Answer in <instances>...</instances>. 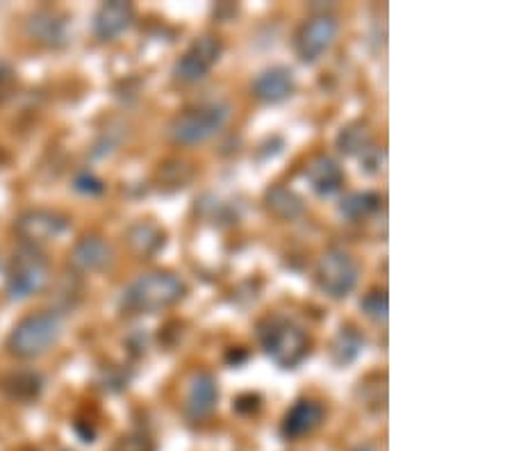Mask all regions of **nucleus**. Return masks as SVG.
<instances>
[{"instance_id": "20e7f679", "label": "nucleus", "mask_w": 512, "mask_h": 451, "mask_svg": "<svg viewBox=\"0 0 512 451\" xmlns=\"http://www.w3.org/2000/svg\"><path fill=\"white\" fill-rule=\"evenodd\" d=\"M48 278H51V267H48V260L41 249L21 244L19 251H14L10 262H7L5 290L10 299L23 301L44 290Z\"/></svg>"}, {"instance_id": "5701e85b", "label": "nucleus", "mask_w": 512, "mask_h": 451, "mask_svg": "<svg viewBox=\"0 0 512 451\" xmlns=\"http://www.w3.org/2000/svg\"><path fill=\"white\" fill-rule=\"evenodd\" d=\"M362 313H365L369 319H374L378 324L387 322V313H390V301H387V292L385 290H371L360 301Z\"/></svg>"}, {"instance_id": "7ed1b4c3", "label": "nucleus", "mask_w": 512, "mask_h": 451, "mask_svg": "<svg viewBox=\"0 0 512 451\" xmlns=\"http://www.w3.org/2000/svg\"><path fill=\"white\" fill-rule=\"evenodd\" d=\"M258 331L264 354L274 360L276 365L292 369L308 356L310 340L294 319L283 315H271L267 319H262Z\"/></svg>"}, {"instance_id": "dca6fc26", "label": "nucleus", "mask_w": 512, "mask_h": 451, "mask_svg": "<svg viewBox=\"0 0 512 451\" xmlns=\"http://www.w3.org/2000/svg\"><path fill=\"white\" fill-rule=\"evenodd\" d=\"M305 178L319 196H333L342 190L344 171L330 155H315L305 167Z\"/></svg>"}, {"instance_id": "bb28decb", "label": "nucleus", "mask_w": 512, "mask_h": 451, "mask_svg": "<svg viewBox=\"0 0 512 451\" xmlns=\"http://www.w3.org/2000/svg\"><path fill=\"white\" fill-rule=\"evenodd\" d=\"M353 451H378V449H374V447H358V449H353Z\"/></svg>"}, {"instance_id": "f03ea898", "label": "nucleus", "mask_w": 512, "mask_h": 451, "mask_svg": "<svg viewBox=\"0 0 512 451\" xmlns=\"http://www.w3.org/2000/svg\"><path fill=\"white\" fill-rule=\"evenodd\" d=\"M64 322L60 313L44 310V313H32L23 317L19 324L7 335L5 347L12 356L32 360L51 351L62 340Z\"/></svg>"}, {"instance_id": "423d86ee", "label": "nucleus", "mask_w": 512, "mask_h": 451, "mask_svg": "<svg viewBox=\"0 0 512 451\" xmlns=\"http://www.w3.org/2000/svg\"><path fill=\"white\" fill-rule=\"evenodd\" d=\"M360 269L349 253L342 249H328L317 262V285L330 299H344L358 285Z\"/></svg>"}, {"instance_id": "393cba45", "label": "nucleus", "mask_w": 512, "mask_h": 451, "mask_svg": "<svg viewBox=\"0 0 512 451\" xmlns=\"http://www.w3.org/2000/svg\"><path fill=\"white\" fill-rule=\"evenodd\" d=\"M73 187H76L78 192L89 194V196H98V194H103V190H105L103 180H98L94 174H80L76 178V185H73Z\"/></svg>"}, {"instance_id": "ddd939ff", "label": "nucleus", "mask_w": 512, "mask_h": 451, "mask_svg": "<svg viewBox=\"0 0 512 451\" xmlns=\"http://www.w3.org/2000/svg\"><path fill=\"white\" fill-rule=\"evenodd\" d=\"M132 21H135V10L130 3L123 0H112V3H103L94 14V35L103 41H112L126 32Z\"/></svg>"}, {"instance_id": "a878e982", "label": "nucleus", "mask_w": 512, "mask_h": 451, "mask_svg": "<svg viewBox=\"0 0 512 451\" xmlns=\"http://www.w3.org/2000/svg\"><path fill=\"white\" fill-rule=\"evenodd\" d=\"M362 162H365V171H369V174H378L383 167V151H378L371 146V149L367 153H362Z\"/></svg>"}, {"instance_id": "9b49d317", "label": "nucleus", "mask_w": 512, "mask_h": 451, "mask_svg": "<svg viewBox=\"0 0 512 451\" xmlns=\"http://www.w3.org/2000/svg\"><path fill=\"white\" fill-rule=\"evenodd\" d=\"M112 260V246L107 244L101 235H85L82 240L76 242V246H73L69 253L71 267L80 274L103 272V269L112 265Z\"/></svg>"}, {"instance_id": "4be33fe9", "label": "nucleus", "mask_w": 512, "mask_h": 451, "mask_svg": "<svg viewBox=\"0 0 512 451\" xmlns=\"http://www.w3.org/2000/svg\"><path fill=\"white\" fill-rule=\"evenodd\" d=\"M381 196L374 192H355L349 194L346 199L340 203V212L346 219H365L369 215H374L376 210H381Z\"/></svg>"}, {"instance_id": "f8f14e48", "label": "nucleus", "mask_w": 512, "mask_h": 451, "mask_svg": "<svg viewBox=\"0 0 512 451\" xmlns=\"http://www.w3.org/2000/svg\"><path fill=\"white\" fill-rule=\"evenodd\" d=\"M324 406L312 399H299L296 404L287 410L280 433L287 440H299L303 436H310L312 431L319 429L324 422Z\"/></svg>"}, {"instance_id": "aec40b11", "label": "nucleus", "mask_w": 512, "mask_h": 451, "mask_svg": "<svg viewBox=\"0 0 512 451\" xmlns=\"http://www.w3.org/2000/svg\"><path fill=\"white\" fill-rule=\"evenodd\" d=\"M44 381L35 372H16L3 381V390L16 401H32L39 397Z\"/></svg>"}, {"instance_id": "412c9836", "label": "nucleus", "mask_w": 512, "mask_h": 451, "mask_svg": "<svg viewBox=\"0 0 512 451\" xmlns=\"http://www.w3.org/2000/svg\"><path fill=\"white\" fill-rule=\"evenodd\" d=\"M337 146L346 155H362L371 149V130L362 121L349 123L337 135Z\"/></svg>"}, {"instance_id": "f3484780", "label": "nucleus", "mask_w": 512, "mask_h": 451, "mask_svg": "<svg viewBox=\"0 0 512 451\" xmlns=\"http://www.w3.org/2000/svg\"><path fill=\"white\" fill-rule=\"evenodd\" d=\"M264 205H267L271 215L283 221H292L296 217H301L305 210L301 196L283 185L269 187L267 194H264Z\"/></svg>"}, {"instance_id": "a211bd4d", "label": "nucleus", "mask_w": 512, "mask_h": 451, "mask_svg": "<svg viewBox=\"0 0 512 451\" xmlns=\"http://www.w3.org/2000/svg\"><path fill=\"white\" fill-rule=\"evenodd\" d=\"M128 244L135 256L151 258L164 246V233L160 226L153 224V221H139V224L130 226Z\"/></svg>"}, {"instance_id": "39448f33", "label": "nucleus", "mask_w": 512, "mask_h": 451, "mask_svg": "<svg viewBox=\"0 0 512 451\" xmlns=\"http://www.w3.org/2000/svg\"><path fill=\"white\" fill-rule=\"evenodd\" d=\"M230 119V105L224 101H210L194 105V108H187L180 112L176 119L171 121L169 135L176 144L183 146H194L203 144L212 139L221 128L226 126Z\"/></svg>"}, {"instance_id": "2eb2a0df", "label": "nucleus", "mask_w": 512, "mask_h": 451, "mask_svg": "<svg viewBox=\"0 0 512 451\" xmlns=\"http://www.w3.org/2000/svg\"><path fill=\"white\" fill-rule=\"evenodd\" d=\"M217 401H219V388H217V381L212 379V374H196L192 383H189V390H187V415L189 420L194 422H203L208 420V417L214 413V408H217Z\"/></svg>"}, {"instance_id": "4468645a", "label": "nucleus", "mask_w": 512, "mask_h": 451, "mask_svg": "<svg viewBox=\"0 0 512 451\" xmlns=\"http://www.w3.org/2000/svg\"><path fill=\"white\" fill-rule=\"evenodd\" d=\"M294 73L287 67H271L262 71L258 78L253 80V96L262 103L276 105L287 101L294 94Z\"/></svg>"}, {"instance_id": "f257e3e1", "label": "nucleus", "mask_w": 512, "mask_h": 451, "mask_svg": "<svg viewBox=\"0 0 512 451\" xmlns=\"http://www.w3.org/2000/svg\"><path fill=\"white\" fill-rule=\"evenodd\" d=\"M185 297V283L169 272H151L132 281L121 297V308L130 315H153L176 306Z\"/></svg>"}, {"instance_id": "6ab92c4d", "label": "nucleus", "mask_w": 512, "mask_h": 451, "mask_svg": "<svg viewBox=\"0 0 512 451\" xmlns=\"http://www.w3.org/2000/svg\"><path fill=\"white\" fill-rule=\"evenodd\" d=\"M362 344H365V340H362V335L358 333V328L342 326L340 333H337L335 340H333V349H330L335 365H342L344 367V365L353 363V360L360 356Z\"/></svg>"}, {"instance_id": "6e6552de", "label": "nucleus", "mask_w": 512, "mask_h": 451, "mask_svg": "<svg viewBox=\"0 0 512 451\" xmlns=\"http://www.w3.org/2000/svg\"><path fill=\"white\" fill-rule=\"evenodd\" d=\"M221 53H224V44H221L219 37L214 35L198 37L189 44L183 57L178 60L176 69H173V76H176L180 82H185V85L203 80L214 69V64L219 62Z\"/></svg>"}, {"instance_id": "0eeeda50", "label": "nucleus", "mask_w": 512, "mask_h": 451, "mask_svg": "<svg viewBox=\"0 0 512 451\" xmlns=\"http://www.w3.org/2000/svg\"><path fill=\"white\" fill-rule=\"evenodd\" d=\"M69 226V217L62 215V212L35 208L16 217L14 233L19 235L21 244L41 249L44 244L57 240V237L69 231Z\"/></svg>"}, {"instance_id": "b1692460", "label": "nucleus", "mask_w": 512, "mask_h": 451, "mask_svg": "<svg viewBox=\"0 0 512 451\" xmlns=\"http://www.w3.org/2000/svg\"><path fill=\"white\" fill-rule=\"evenodd\" d=\"M14 87H16V71L10 67V64L0 60V103L12 96Z\"/></svg>"}, {"instance_id": "9d476101", "label": "nucleus", "mask_w": 512, "mask_h": 451, "mask_svg": "<svg viewBox=\"0 0 512 451\" xmlns=\"http://www.w3.org/2000/svg\"><path fill=\"white\" fill-rule=\"evenodd\" d=\"M32 41L46 48H62L69 41V19L60 10H37L26 23Z\"/></svg>"}, {"instance_id": "1a4fd4ad", "label": "nucleus", "mask_w": 512, "mask_h": 451, "mask_svg": "<svg viewBox=\"0 0 512 451\" xmlns=\"http://www.w3.org/2000/svg\"><path fill=\"white\" fill-rule=\"evenodd\" d=\"M337 37V21L328 14L312 16L310 21H305L301 30L296 32L294 46L296 55L301 57L305 64H315L321 55H324Z\"/></svg>"}]
</instances>
